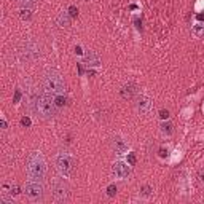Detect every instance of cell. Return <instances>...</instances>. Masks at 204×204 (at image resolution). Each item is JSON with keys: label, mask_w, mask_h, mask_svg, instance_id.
I'll return each instance as SVG.
<instances>
[{"label": "cell", "mask_w": 204, "mask_h": 204, "mask_svg": "<svg viewBox=\"0 0 204 204\" xmlns=\"http://www.w3.org/2000/svg\"><path fill=\"white\" fill-rule=\"evenodd\" d=\"M27 172H29L30 179L42 180L46 174V161L40 152H34L32 155L27 158Z\"/></svg>", "instance_id": "1"}, {"label": "cell", "mask_w": 204, "mask_h": 204, "mask_svg": "<svg viewBox=\"0 0 204 204\" xmlns=\"http://www.w3.org/2000/svg\"><path fill=\"white\" fill-rule=\"evenodd\" d=\"M43 88L46 93L51 94H62L66 91V81H64L62 75L57 70H48L43 75Z\"/></svg>", "instance_id": "2"}, {"label": "cell", "mask_w": 204, "mask_h": 204, "mask_svg": "<svg viewBox=\"0 0 204 204\" xmlns=\"http://www.w3.org/2000/svg\"><path fill=\"white\" fill-rule=\"evenodd\" d=\"M34 105H35V110L37 113L40 115V117L43 118V120H50V118H53L54 115H56V102L51 96L48 94H40V96L35 97V101H34Z\"/></svg>", "instance_id": "3"}, {"label": "cell", "mask_w": 204, "mask_h": 204, "mask_svg": "<svg viewBox=\"0 0 204 204\" xmlns=\"http://www.w3.org/2000/svg\"><path fill=\"white\" fill-rule=\"evenodd\" d=\"M24 193L27 196V199L32 203H42L45 198V187H43L42 180L37 179H30L26 182L24 187Z\"/></svg>", "instance_id": "4"}, {"label": "cell", "mask_w": 204, "mask_h": 204, "mask_svg": "<svg viewBox=\"0 0 204 204\" xmlns=\"http://www.w3.org/2000/svg\"><path fill=\"white\" fill-rule=\"evenodd\" d=\"M51 191H53L54 201H57V203H66L70 196V188L62 177L53 179V182H51Z\"/></svg>", "instance_id": "5"}, {"label": "cell", "mask_w": 204, "mask_h": 204, "mask_svg": "<svg viewBox=\"0 0 204 204\" xmlns=\"http://www.w3.org/2000/svg\"><path fill=\"white\" fill-rule=\"evenodd\" d=\"M56 168L64 177H69L73 172V168H75V159H73V156H70L66 152L57 153L56 155Z\"/></svg>", "instance_id": "6"}, {"label": "cell", "mask_w": 204, "mask_h": 204, "mask_svg": "<svg viewBox=\"0 0 204 204\" xmlns=\"http://www.w3.org/2000/svg\"><path fill=\"white\" fill-rule=\"evenodd\" d=\"M40 54H42L40 45L37 42H32V40L26 42L24 46H22V50H21V57L24 61H35V59L40 57Z\"/></svg>", "instance_id": "7"}, {"label": "cell", "mask_w": 204, "mask_h": 204, "mask_svg": "<svg viewBox=\"0 0 204 204\" xmlns=\"http://www.w3.org/2000/svg\"><path fill=\"white\" fill-rule=\"evenodd\" d=\"M129 163H123V161H117L113 164V174L118 179H126L131 174V168H129Z\"/></svg>", "instance_id": "8"}, {"label": "cell", "mask_w": 204, "mask_h": 204, "mask_svg": "<svg viewBox=\"0 0 204 204\" xmlns=\"http://www.w3.org/2000/svg\"><path fill=\"white\" fill-rule=\"evenodd\" d=\"M128 147H129L128 142L123 137H120V136H115L112 139V148H113V152L117 155H123L124 152H128Z\"/></svg>", "instance_id": "9"}, {"label": "cell", "mask_w": 204, "mask_h": 204, "mask_svg": "<svg viewBox=\"0 0 204 204\" xmlns=\"http://www.w3.org/2000/svg\"><path fill=\"white\" fill-rule=\"evenodd\" d=\"M120 94H121V97L123 99H132V97L137 94V85L136 83H128V85H124L123 88H121V91H120Z\"/></svg>", "instance_id": "10"}, {"label": "cell", "mask_w": 204, "mask_h": 204, "mask_svg": "<svg viewBox=\"0 0 204 204\" xmlns=\"http://www.w3.org/2000/svg\"><path fill=\"white\" fill-rule=\"evenodd\" d=\"M150 107H152V101L148 99V97L140 96V97L137 99V110H139V113L145 115L148 110H150Z\"/></svg>", "instance_id": "11"}, {"label": "cell", "mask_w": 204, "mask_h": 204, "mask_svg": "<svg viewBox=\"0 0 204 204\" xmlns=\"http://www.w3.org/2000/svg\"><path fill=\"white\" fill-rule=\"evenodd\" d=\"M85 64L88 67H97V66H101V57L94 51H88L86 56H85Z\"/></svg>", "instance_id": "12"}, {"label": "cell", "mask_w": 204, "mask_h": 204, "mask_svg": "<svg viewBox=\"0 0 204 204\" xmlns=\"http://www.w3.org/2000/svg\"><path fill=\"white\" fill-rule=\"evenodd\" d=\"M56 24L59 26V27H69L70 26V15L69 13H59L57 15V18H56Z\"/></svg>", "instance_id": "13"}, {"label": "cell", "mask_w": 204, "mask_h": 204, "mask_svg": "<svg viewBox=\"0 0 204 204\" xmlns=\"http://www.w3.org/2000/svg\"><path fill=\"white\" fill-rule=\"evenodd\" d=\"M172 131H174V129H172V124H171V123H163V124H161V132H163V134L171 136Z\"/></svg>", "instance_id": "14"}, {"label": "cell", "mask_w": 204, "mask_h": 204, "mask_svg": "<svg viewBox=\"0 0 204 204\" xmlns=\"http://www.w3.org/2000/svg\"><path fill=\"white\" fill-rule=\"evenodd\" d=\"M19 16H21L22 19H26V21H29V19L32 18V11H30V8H22L21 13H19Z\"/></svg>", "instance_id": "15"}, {"label": "cell", "mask_w": 204, "mask_h": 204, "mask_svg": "<svg viewBox=\"0 0 204 204\" xmlns=\"http://www.w3.org/2000/svg\"><path fill=\"white\" fill-rule=\"evenodd\" d=\"M152 191H153V188H152L150 185H144V187L140 188V195H142V196H150Z\"/></svg>", "instance_id": "16"}, {"label": "cell", "mask_w": 204, "mask_h": 204, "mask_svg": "<svg viewBox=\"0 0 204 204\" xmlns=\"http://www.w3.org/2000/svg\"><path fill=\"white\" fill-rule=\"evenodd\" d=\"M105 191H107V195L110 196V198H113V196L117 195V185H113V183H112V185H108Z\"/></svg>", "instance_id": "17"}, {"label": "cell", "mask_w": 204, "mask_h": 204, "mask_svg": "<svg viewBox=\"0 0 204 204\" xmlns=\"http://www.w3.org/2000/svg\"><path fill=\"white\" fill-rule=\"evenodd\" d=\"M54 102H56V105H57V107H64V105L67 104V99H66V97H62V96L59 94V96H57L56 99H54Z\"/></svg>", "instance_id": "18"}, {"label": "cell", "mask_w": 204, "mask_h": 204, "mask_svg": "<svg viewBox=\"0 0 204 204\" xmlns=\"http://www.w3.org/2000/svg\"><path fill=\"white\" fill-rule=\"evenodd\" d=\"M16 2H19L21 5H24L26 8H30V6H34L37 3V0H16Z\"/></svg>", "instance_id": "19"}, {"label": "cell", "mask_w": 204, "mask_h": 204, "mask_svg": "<svg viewBox=\"0 0 204 204\" xmlns=\"http://www.w3.org/2000/svg\"><path fill=\"white\" fill-rule=\"evenodd\" d=\"M67 13L70 15V18H77V16H78V8H77L75 5H70L69 6V11H67Z\"/></svg>", "instance_id": "20"}, {"label": "cell", "mask_w": 204, "mask_h": 204, "mask_svg": "<svg viewBox=\"0 0 204 204\" xmlns=\"http://www.w3.org/2000/svg\"><path fill=\"white\" fill-rule=\"evenodd\" d=\"M21 124H22L24 128H29L30 124H32V121H30L29 117H22V118H21Z\"/></svg>", "instance_id": "21"}, {"label": "cell", "mask_w": 204, "mask_h": 204, "mask_svg": "<svg viewBox=\"0 0 204 204\" xmlns=\"http://www.w3.org/2000/svg\"><path fill=\"white\" fill-rule=\"evenodd\" d=\"M159 118H161V120H168L169 118V110L161 108V110H159Z\"/></svg>", "instance_id": "22"}, {"label": "cell", "mask_w": 204, "mask_h": 204, "mask_svg": "<svg viewBox=\"0 0 204 204\" xmlns=\"http://www.w3.org/2000/svg\"><path fill=\"white\" fill-rule=\"evenodd\" d=\"M128 163L131 166L136 164V155H134V153H128Z\"/></svg>", "instance_id": "23"}, {"label": "cell", "mask_w": 204, "mask_h": 204, "mask_svg": "<svg viewBox=\"0 0 204 204\" xmlns=\"http://www.w3.org/2000/svg\"><path fill=\"white\" fill-rule=\"evenodd\" d=\"M19 99H21V89H16L15 91V97H13V102H15V104H18Z\"/></svg>", "instance_id": "24"}, {"label": "cell", "mask_w": 204, "mask_h": 204, "mask_svg": "<svg viewBox=\"0 0 204 204\" xmlns=\"http://www.w3.org/2000/svg\"><path fill=\"white\" fill-rule=\"evenodd\" d=\"M158 155L159 156H161V158H166V156H168V148H159V150H158Z\"/></svg>", "instance_id": "25"}, {"label": "cell", "mask_w": 204, "mask_h": 204, "mask_svg": "<svg viewBox=\"0 0 204 204\" xmlns=\"http://www.w3.org/2000/svg\"><path fill=\"white\" fill-rule=\"evenodd\" d=\"M18 193H19V187H18V185H13V187H11V191H10V195H11V196H16Z\"/></svg>", "instance_id": "26"}, {"label": "cell", "mask_w": 204, "mask_h": 204, "mask_svg": "<svg viewBox=\"0 0 204 204\" xmlns=\"http://www.w3.org/2000/svg\"><path fill=\"white\" fill-rule=\"evenodd\" d=\"M198 179H199V183H203V185H204V171H199Z\"/></svg>", "instance_id": "27"}, {"label": "cell", "mask_w": 204, "mask_h": 204, "mask_svg": "<svg viewBox=\"0 0 204 204\" xmlns=\"http://www.w3.org/2000/svg\"><path fill=\"white\" fill-rule=\"evenodd\" d=\"M134 22H136V27H137V29H139V30H142V22H140V21H139V19H136V21H134Z\"/></svg>", "instance_id": "28"}, {"label": "cell", "mask_w": 204, "mask_h": 204, "mask_svg": "<svg viewBox=\"0 0 204 204\" xmlns=\"http://www.w3.org/2000/svg\"><path fill=\"white\" fill-rule=\"evenodd\" d=\"M196 19H198V21H204V13H199V15H196Z\"/></svg>", "instance_id": "29"}, {"label": "cell", "mask_w": 204, "mask_h": 204, "mask_svg": "<svg viewBox=\"0 0 204 204\" xmlns=\"http://www.w3.org/2000/svg\"><path fill=\"white\" fill-rule=\"evenodd\" d=\"M75 53H77V54H81V53H83V51H81V46H78V45L75 46Z\"/></svg>", "instance_id": "30"}, {"label": "cell", "mask_w": 204, "mask_h": 204, "mask_svg": "<svg viewBox=\"0 0 204 204\" xmlns=\"http://www.w3.org/2000/svg\"><path fill=\"white\" fill-rule=\"evenodd\" d=\"M78 73H80V75H83V67H81V64H78Z\"/></svg>", "instance_id": "31"}, {"label": "cell", "mask_w": 204, "mask_h": 204, "mask_svg": "<svg viewBox=\"0 0 204 204\" xmlns=\"http://www.w3.org/2000/svg\"><path fill=\"white\" fill-rule=\"evenodd\" d=\"M2 129H6V121L2 120Z\"/></svg>", "instance_id": "32"}]
</instances>
